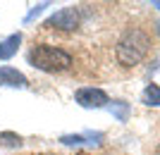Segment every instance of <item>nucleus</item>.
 Here are the masks:
<instances>
[{"instance_id": "obj_1", "label": "nucleus", "mask_w": 160, "mask_h": 155, "mask_svg": "<svg viewBox=\"0 0 160 155\" xmlns=\"http://www.w3.org/2000/svg\"><path fill=\"white\" fill-rule=\"evenodd\" d=\"M151 50V36L139 27L127 29L115 46V60L120 67H136Z\"/></svg>"}, {"instance_id": "obj_2", "label": "nucleus", "mask_w": 160, "mask_h": 155, "mask_svg": "<svg viewBox=\"0 0 160 155\" xmlns=\"http://www.w3.org/2000/svg\"><path fill=\"white\" fill-rule=\"evenodd\" d=\"M29 65L38 72H48V74H55V72H65V69L72 67V55L67 53L65 48L50 46V43H36V46L29 50L27 55Z\"/></svg>"}, {"instance_id": "obj_3", "label": "nucleus", "mask_w": 160, "mask_h": 155, "mask_svg": "<svg viewBox=\"0 0 160 155\" xmlns=\"http://www.w3.org/2000/svg\"><path fill=\"white\" fill-rule=\"evenodd\" d=\"M79 24H81L79 10L74 5H69V7H60L55 14H50L43 27L46 29H58V31H77Z\"/></svg>"}, {"instance_id": "obj_4", "label": "nucleus", "mask_w": 160, "mask_h": 155, "mask_svg": "<svg viewBox=\"0 0 160 155\" xmlns=\"http://www.w3.org/2000/svg\"><path fill=\"white\" fill-rule=\"evenodd\" d=\"M74 100L79 103L81 108H108L110 98L103 88H93V86H84L74 91Z\"/></svg>"}, {"instance_id": "obj_5", "label": "nucleus", "mask_w": 160, "mask_h": 155, "mask_svg": "<svg viewBox=\"0 0 160 155\" xmlns=\"http://www.w3.org/2000/svg\"><path fill=\"white\" fill-rule=\"evenodd\" d=\"M0 84L2 86H12V88H27L29 86V79L22 72H17L14 67H0Z\"/></svg>"}, {"instance_id": "obj_6", "label": "nucleus", "mask_w": 160, "mask_h": 155, "mask_svg": "<svg viewBox=\"0 0 160 155\" xmlns=\"http://www.w3.org/2000/svg\"><path fill=\"white\" fill-rule=\"evenodd\" d=\"M19 43H22V34H10L7 38L0 41V60H12L17 50H19Z\"/></svg>"}, {"instance_id": "obj_7", "label": "nucleus", "mask_w": 160, "mask_h": 155, "mask_svg": "<svg viewBox=\"0 0 160 155\" xmlns=\"http://www.w3.org/2000/svg\"><path fill=\"white\" fill-rule=\"evenodd\" d=\"M141 103L148 108H160V86L158 84H148L141 93Z\"/></svg>"}, {"instance_id": "obj_8", "label": "nucleus", "mask_w": 160, "mask_h": 155, "mask_svg": "<svg viewBox=\"0 0 160 155\" xmlns=\"http://www.w3.org/2000/svg\"><path fill=\"white\" fill-rule=\"evenodd\" d=\"M108 110L112 112V117H115L117 122H127V119H129V112H132L129 103H124V100H110Z\"/></svg>"}, {"instance_id": "obj_9", "label": "nucleus", "mask_w": 160, "mask_h": 155, "mask_svg": "<svg viewBox=\"0 0 160 155\" xmlns=\"http://www.w3.org/2000/svg\"><path fill=\"white\" fill-rule=\"evenodd\" d=\"M88 131L86 134H65L60 136V143H65V146H81V143H88Z\"/></svg>"}, {"instance_id": "obj_10", "label": "nucleus", "mask_w": 160, "mask_h": 155, "mask_svg": "<svg viewBox=\"0 0 160 155\" xmlns=\"http://www.w3.org/2000/svg\"><path fill=\"white\" fill-rule=\"evenodd\" d=\"M0 141H2V146H7V148H17V146H22V138L17 134H12V131H2V134H0Z\"/></svg>"}, {"instance_id": "obj_11", "label": "nucleus", "mask_w": 160, "mask_h": 155, "mask_svg": "<svg viewBox=\"0 0 160 155\" xmlns=\"http://www.w3.org/2000/svg\"><path fill=\"white\" fill-rule=\"evenodd\" d=\"M46 7H50V2H38V5H33L31 10H29V14H27V17H24V24H29V22H33V19H36V17H38L41 12H43V10H46Z\"/></svg>"}, {"instance_id": "obj_12", "label": "nucleus", "mask_w": 160, "mask_h": 155, "mask_svg": "<svg viewBox=\"0 0 160 155\" xmlns=\"http://www.w3.org/2000/svg\"><path fill=\"white\" fill-rule=\"evenodd\" d=\"M153 155H160V143L155 146V153H153Z\"/></svg>"}, {"instance_id": "obj_13", "label": "nucleus", "mask_w": 160, "mask_h": 155, "mask_svg": "<svg viewBox=\"0 0 160 155\" xmlns=\"http://www.w3.org/2000/svg\"><path fill=\"white\" fill-rule=\"evenodd\" d=\"M153 7H158V10H160V0H155V2H153Z\"/></svg>"}, {"instance_id": "obj_14", "label": "nucleus", "mask_w": 160, "mask_h": 155, "mask_svg": "<svg viewBox=\"0 0 160 155\" xmlns=\"http://www.w3.org/2000/svg\"><path fill=\"white\" fill-rule=\"evenodd\" d=\"M158 34H160V24H158Z\"/></svg>"}]
</instances>
